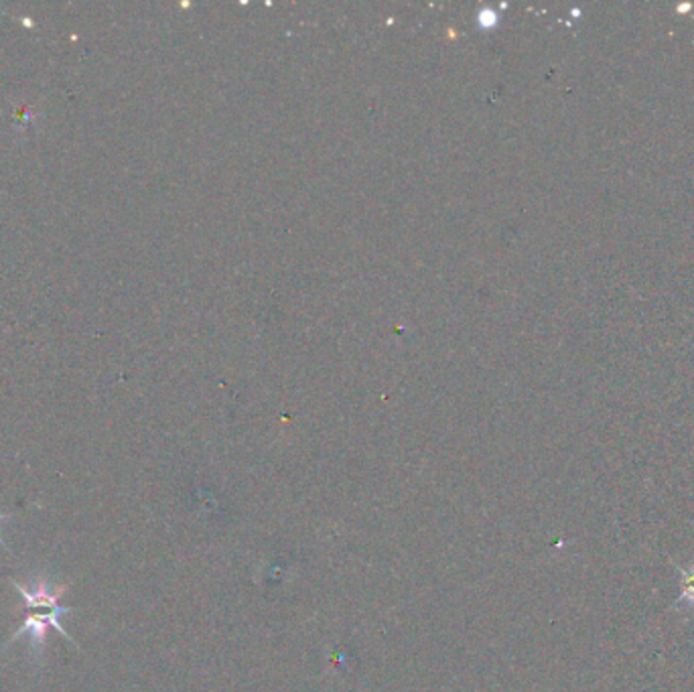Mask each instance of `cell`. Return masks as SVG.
Masks as SVG:
<instances>
[{"label":"cell","mask_w":694,"mask_h":692,"mask_svg":"<svg viewBox=\"0 0 694 692\" xmlns=\"http://www.w3.org/2000/svg\"><path fill=\"white\" fill-rule=\"evenodd\" d=\"M11 583L21 593V598L24 599L27 615H24L23 625L11 635L9 644L29 634V642H31L29 650H31V654H36L37 660H43L49 628H53L58 634L63 635L68 642L78 648V644L73 642V638L68 634V630L59 622L61 615H68V613L73 611V608H61L59 605V598L66 593L68 585H53L51 581H46V579H39L31 586H23L21 583H17V581H11Z\"/></svg>","instance_id":"6da1fadb"},{"label":"cell","mask_w":694,"mask_h":692,"mask_svg":"<svg viewBox=\"0 0 694 692\" xmlns=\"http://www.w3.org/2000/svg\"><path fill=\"white\" fill-rule=\"evenodd\" d=\"M9 518L11 517H7V514H0V522H2V520H9ZM0 546H4V549H7V551H9V544H7V542H4V539H2V536H0ZM11 552V551H9ZM12 554H14V552H12Z\"/></svg>","instance_id":"7a4b0ae2"}]
</instances>
